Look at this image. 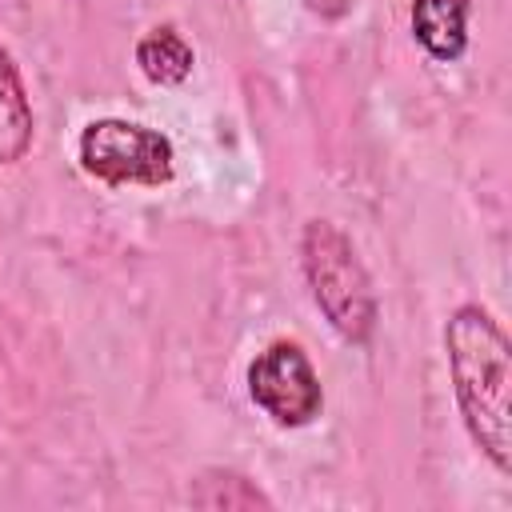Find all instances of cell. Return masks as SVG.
<instances>
[{
    "instance_id": "6da1fadb",
    "label": "cell",
    "mask_w": 512,
    "mask_h": 512,
    "mask_svg": "<svg viewBox=\"0 0 512 512\" xmlns=\"http://www.w3.org/2000/svg\"><path fill=\"white\" fill-rule=\"evenodd\" d=\"M444 364L460 420L480 456L512 472V344L484 304H456L444 320Z\"/></svg>"
},
{
    "instance_id": "7a4b0ae2",
    "label": "cell",
    "mask_w": 512,
    "mask_h": 512,
    "mask_svg": "<svg viewBox=\"0 0 512 512\" xmlns=\"http://www.w3.org/2000/svg\"><path fill=\"white\" fill-rule=\"evenodd\" d=\"M300 276L308 284V296L316 312L328 320V328L352 344L368 348L380 324V300L372 288V272L364 268L352 236L328 220L312 216L300 228Z\"/></svg>"
},
{
    "instance_id": "3957f363",
    "label": "cell",
    "mask_w": 512,
    "mask_h": 512,
    "mask_svg": "<svg viewBox=\"0 0 512 512\" xmlns=\"http://www.w3.org/2000/svg\"><path fill=\"white\" fill-rule=\"evenodd\" d=\"M84 176L108 188H160L176 176V148L160 128L124 116H96L76 136Z\"/></svg>"
},
{
    "instance_id": "277c9868",
    "label": "cell",
    "mask_w": 512,
    "mask_h": 512,
    "mask_svg": "<svg viewBox=\"0 0 512 512\" xmlns=\"http://www.w3.org/2000/svg\"><path fill=\"white\" fill-rule=\"evenodd\" d=\"M248 400L276 424V428H308L324 412V384L296 340H272L264 344L244 372Z\"/></svg>"
},
{
    "instance_id": "5b68a950",
    "label": "cell",
    "mask_w": 512,
    "mask_h": 512,
    "mask_svg": "<svg viewBox=\"0 0 512 512\" xmlns=\"http://www.w3.org/2000/svg\"><path fill=\"white\" fill-rule=\"evenodd\" d=\"M468 16L472 0H412L408 28L428 60L456 64L468 52Z\"/></svg>"
},
{
    "instance_id": "8992f818",
    "label": "cell",
    "mask_w": 512,
    "mask_h": 512,
    "mask_svg": "<svg viewBox=\"0 0 512 512\" xmlns=\"http://www.w3.org/2000/svg\"><path fill=\"white\" fill-rule=\"evenodd\" d=\"M32 140H36L32 96L12 52L0 44V168L20 164L32 152Z\"/></svg>"
},
{
    "instance_id": "52a82bcc",
    "label": "cell",
    "mask_w": 512,
    "mask_h": 512,
    "mask_svg": "<svg viewBox=\"0 0 512 512\" xmlns=\"http://www.w3.org/2000/svg\"><path fill=\"white\" fill-rule=\"evenodd\" d=\"M132 60L140 68V76L156 88H176L192 76V64H196V52L188 44V36L176 28V24H156L148 28L136 48H132Z\"/></svg>"
},
{
    "instance_id": "ba28073f",
    "label": "cell",
    "mask_w": 512,
    "mask_h": 512,
    "mask_svg": "<svg viewBox=\"0 0 512 512\" xmlns=\"http://www.w3.org/2000/svg\"><path fill=\"white\" fill-rule=\"evenodd\" d=\"M188 504L204 512H256L272 508V496L244 472L236 468H204L188 484Z\"/></svg>"
}]
</instances>
